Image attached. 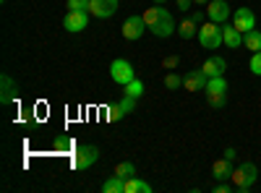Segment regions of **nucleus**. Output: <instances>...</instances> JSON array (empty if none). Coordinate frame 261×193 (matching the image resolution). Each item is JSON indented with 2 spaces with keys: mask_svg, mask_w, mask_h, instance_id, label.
<instances>
[{
  "mask_svg": "<svg viewBox=\"0 0 261 193\" xmlns=\"http://www.w3.org/2000/svg\"><path fill=\"white\" fill-rule=\"evenodd\" d=\"M256 178H258V167H256L253 162L241 164L238 170H232V175H230V180H232V185H235V190H238V193L251 190V185L256 183Z\"/></svg>",
  "mask_w": 261,
  "mask_h": 193,
  "instance_id": "1",
  "label": "nucleus"
},
{
  "mask_svg": "<svg viewBox=\"0 0 261 193\" xmlns=\"http://www.w3.org/2000/svg\"><path fill=\"white\" fill-rule=\"evenodd\" d=\"M199 42L201 47L206 50H217L222 45V24H214V21H204V24L199 26Z\"/></svg>",
  "mask_w": 261,
  "mask_h": 193,
  "instance_id": "2",
  "label": "nucleus"
},
{
  "mask_svg": "<svg viewBox=\"0 0 261 193\" xmlns=\"http://www.w3.org/2000/svg\"><path fill=\"white\" fill-rule=\"evenodd\" d=\"M97 159H99V149L92 146V144H84V146L76 149V154L71 157V167L81 173V170H89Z\"/></svg>",
  "mask_w": 261,
  "mask_h": 193,
  "instance_id": "3",
  "label": "nucleus"
},
{
  "mask_svg": "<svg viewBox=\"0 0 261 193\" xmlns=\"http://www.w3.org/2000/svg\"><path fill=\"white\" fill-rule=\"evenodd\" d=\"M110 76H113V81L118 84V87H125V84H130L136 78V71H134V66H130L128 60L118 58V60L110 63Z\"/></svg>",
  "mask_w": 261,
  "mask_h": 193,
  "instance_id": "4",
  "label": "nucleus"
},
{
  "mask_svg": "<svg viewBox=\"0 0 261 193\" xmlns=\"http://www.w3.org/2000/svg\"><path fill=\"white\" fill-rule=\"evenodd\" d=\"M89 11H68L65 13V18H63V26L68 29L71 34H76V32H84L86 29V24H89Z\"/></svg>",
  "mask_w": 261,
  "mask_h": 193,
  "instance_id": "5",
  "label": "nucleus"
},
{
  "mask_svg": "<svg viewBox=\"0 0 261 193\" xmlns=\"http://www.w3.org/2000/svg\"><path fill=\"white\" fill-rule=\"evenodd\" d=\"M206 18L214 21V24H225V21L230 18L227 0H209V3H206Z\"/></svg>",
  "mask_w": 261,
  "mask_h": 193,
  "instance_id": "6",
  "label": "nucleus"
},
{
  "mask_svg": "<svg viewBox=\"0 0 261 193\" xmlns=\"http://www.w3.org/2000/svg\"><path fill=\"white\" fill-rule=\"evenodd\" d=\"M146 29H149V26H146L144 16H128L125 24H123V37L134 42V39H141V34H144Z\"/></svg>",
  "mask_w": 261,
  "mask_h": 193,
  "instance_id": "7",
  "label": "nucleus"
},
{
  "mask_svg": "<svg viewBox=\"0 0 261 193\" xmlns=\"http://www.w3.org/2000/svg\"><path fill=\"white\" fill-rule=\"evenodd\" d=\"M232 26L241 32V34L251 32V29L256 26V16H253V11H251V8H238V11L232 13Z\"/></svg>",
  "mask_w": 261,
  "mask_h": 193,
  "instance_id": "8",
  "label": "nucleus"
},
{
  "mask_svg": "<svg viewBox=\"0 0 261 193\" xmlns=\"http://www.w3.org/2000/svg\"><path fill=\"white\" fill-rule=\"evenodd\" d=\"M118 11V0H89V13L94 18H110Z\"/></svg>",
  "mask_w": 261,
  "mask_h": 193,
  "instance_id": "9",
  "label": "nucleus"
},
{
  "mask_svg": "<svg viewBox=\"0 0 261 193\" xmlns=\"http://www.w3.org/2000/svg\"><path fill=\"white\" fill-rule=\"evenodd\" d=\"M206 73L199 68V71H188L186 76H183V87H186V92H204L206 89Z\"/></svg>",
  "mask_w": 261,
  "mask_h": 193,
  "instance_id": "10",
  "label": "nucleus"
},
{
  "mask_svg": "<svg viewBox=\"0 0 261 193\" xmlns=\"http://www.w3.org/2000/svg\"><path fill=\"white\" fill-rule=\"evenodd\" d=\"M201 71L206 73V78H214V76H225V71H227V63H225V58L214 55V58H209V60L204 63V68H201Z\"/></svg>",
  "mask_w": 261,
  "mask_h": 193,
  "instance_id": "11",
  "label": "nucleus"
},
{
  "mask_svg": "<svg viewBox=\"0 0 261 193\" xmlns=\"http://www.w3.org/2000/svg\"><path fill=\"white\" fill-rule=\"evenodd\" d=\"M230 175H232V159L220 157L212 164V178L214 180H230Z\"/></svg>",
  "mask_w": 261,
  "mask_h": 193,
  "instance_id": "12",
  "label": "nucleus"
},
{
  "mask_svg": "<svg viewBox=\"0 0 261 193\" xmlns=\"http://www.w3.org/2000/svg\"><path fill=\"white\" fill-rule=\"evenodd\" d=\"M141 16H144V21H146V26L151 29V26H154V24H160L162 18H167V16H170V11H167L165 6L154 3V6H151V8H146V11H144Z\"/></svg>",
  "mask_w": 261,
  "mask_h": 193,
  "instance_id": "13",
  "label": "nucleus"
},
{
  "mask_svg": "<svg viewBox=\"0 0 261 193\" xmlns=\"http://www.w3.org/2000/svg\"><path fill=\"white\" fill-rule=\"evenodd\" d=\"M172 32H178V26H175V21H172V16H167V18H162L160 21V24H154V26H151V34H154V37H170Z\"/></svg>",
  "mask_w": 261,
  "mask_h": 193,
  "instance_id": "14",
  "label": "nucleus"
},
{
  "mask_svg": "<svg viewBox=\"0 0 261 193\" xmlns=\"http://www.w3.org/2000/svg\"><path fill=\"white\" fill-rule=\"evenodd\" d=\"M222 39H225V45L232 47V50L243 45V34L238 32L235 26H225V24H222Z\"/></svg>",
  "mask_w": 261,
  "mask_h": 193,
  "instance_id": "15",
  "label": "nucleus"
},
{
  "mask_svg": "<svg viewBox=\"0 0 261 193\" xmlns=\"http://www.w3.org/2000/svg\"><path fill=\"white\" fill-rule=\"evenodd\" d=\"M178 34H180V39H191V37H199V24L188 16V18H183L180 24H178Z\"/></svg>",
  "mask_w": 261,
  "mask_h": 193,
  "instance_id": "16",
  "label": "nucleus"
},
{
  "mask_svg": "<svg viewBox=\"0 0 261 193\" xmlns=\"http://www.w3.org/2000/svg\"><path fill=\"white\" fill-rule=\"evenodd\" d=\"M0 81H3V97H0V102L8 104V102H13V97L18 94V87L13 84V78H11L8 73H3V78H0Z\"/></svg>",
  "mask_w": 261,
  "mask_h": 193,
  "instance_id": "17",
  "label": "nucleus"
},
{
  "mask_svg": "<svg viewBox=\"0 0 261 193\" xmlns=\"http://www.w3.org/2000/svg\"><path fill=\"white\" fill-rule=\"evenodd\" d=\"M102 193H125V178L113 175L102 183Z\"/></svg>",
  "mask_w": 261,
  "mask_h": 193,
  "instance_id": "18",
  "label": "nucleus"
},
{
  "mask_svg": "<svg viewBox=\"0 0 261 193\" xmlns=\"http://www.w3.org/2000/svg\"><path fill=\"white\" fill-rule=\"evenodd\" d=\"M125 193H151V185L146 183V180H141V178H128L125 180Z\"/></svg>",
  "mask_w": 261,
  "mask_h": 193,
  "instance_id": "19",
  "label": "nucleus"
},
{
  "mask_svg": "<svg viewBox=\"0 0 261 193\" xmlns=\"http://www.w3.org/2000/svg\"><path fill=\"white\" fill-rule=\"evenodd\" d=\"M243 45H246V50L258 52V50H261V32H258V29L246 32V34H243Z\"/></svg>",
  "mask_w": 261,
  "mask_h": 193,
  "instance_id": "20",
  "label": "nucleus"
},
{
  "mask_svg": "<svg viewBox=\"0 0 261 193\" xmlns=\"http://www.w3.org/2000/svg\"><path fill=\"white\" fill-rule=\"evenodd\" d=\"M204 92H206V94H225V92H227V81H225V76H214V78H209Z\"/></svg>",
  "mask_w": 261,
  "mask_h": 193,
  "instance_id": "21",
  "label": "nucleus"
},
{
  "mask_svg": "<svg viewBox=\"0 0 261 193\" xmlns=\"http://www.w3.org/2000/svg\"><path fill=\"white\" fill-rule=\"evenodd\" d=\"M53 146H55V152H60V154H68L71 149H73V141H71L68 136H58V139L53 141Z\"/></svg>",
  "mask_w": 261,
  "mask_h": 193,
  "instance_id": "22",
  "label": "nucleus"
},
{
  "mask_svg": "<svg viewBox=\"0 0 261 193\" xmlns=\"http://www.w3.org/2000/svg\"><path fill=\"white\" fill-rule=\"evenodd\" d=\"M115 175H120V178L128 180V178L136 175V167L130 164V162H118V164H115Z\"/></svg>",
  "mask_w": 261,
  "mask_h": 193,
  "instance_id": "23",
  "label": "nucleus"
},
{
  "mask_svg": "<svg viewBox=\"0 0 261 193\" xmlns=\"http://www.w3.org/2000/svg\"><path fill=\"white\" fill-rule=\"evenodd\" d=\"M123 89H125V94H128V97H136V99H139V97L144 94V84H141L139 78H134L130 84H125Z\"/></svg>",
  "mask_w": 261,
  "mask_h": 193,
  "instance_id": "24",
  "label": "nucleus"
},
{
  "mask_svg": "<svg viewBox=\"0 0 261 193\" xmlns=\"http://www.w3.org/2000/svg\"><path fill=\"white\" fill-rule=\"evenodd\" d=\"M120 118H125V110L120 107V102H115V104L107 107V120H110V123H118Z\"/></svg>",
  "mask_w": 261,
  "mask_h": 193,
  "instance_id": "25",
  "label": "nucleus"
},
{
  "mask_svg": "<svg viewBox=\"0 0 261 193\" xmlns=\"http://www.w3.org/2000/svg\"><path fill=\"white\" fill-rule=\"evenodd\" d=\"M206 102H209V107H217V110H220V107L227 104V92L225 94H206Z\"/></svg>",
  "mask_w": 261,
  "mask_h": 193,
  "instance_id": "26",
  "label": "nucleus"
},
{
  "mask_svg": "<svg viewBox=\"0 0 261 193\" xmlns=\"http://www.w3.org/2000/svg\"><path fill=\"white\" fill-rule=\"evenodd\" d=\"M165 87H167V89H180V87H183V76L167 73V76H165Z\"/></svg>",
  "mask_w": 261,
  "mask_h": 193,
  "instance_id": "27",
  "label": "nucleus"
},
{
  "mask_svg": "<svg viewBox=\"0 0 261 193\" xmlns=\"http://www.w3.org/2000/svg\"><path fill=\"white\" fill-rule=\"evenodd\" d=\"M65 8L68 11H89V0H68Z\"/></svg>",
  "mask_w": 261,
  "mask_h": 193,
  "instance_id": "28",
  "label": "nucleus"
},
{
  "mask_svg": "<svg viewBox=\"0 0 261 193\" xmlns=\"http://www.w3.org/2000/svg\"><path fill=\"white\" fill-rule=\"evenodd\" d=\"M251 73H256V76H261V50L251 55Z\"/></svg>",
  "mask_w": 261,
  "mask_h": 193,
  "instance_id": "29",
  "label": "nucleus"
},
{
  "mask_svg": "<svg viewBox=\"0 0 261 193\" xmlns=\"http://www.w3.org/2000/svg\"><path fill=\"white\" fill-rule=\"evenodd\" d=\"M180 63V58L178 55H167V58H162V68H167V71H172Z\"/></svg>",
  "mask_w": 261,
  "mask_h": 193,
  "instance_id": "30",
  "label": "nucleus"
},
{
  "mask_svg": "<svg viewBox=\"0 0 261 193\" xmlns=\"http://www.w3.org/2000/svg\"><path fill=\"white\" fill-rule=\"evenodd\" d=\"M232 188H235V185H230L227 180H220V183L214 185V193H230Z\"/></svg>",
  "mask_w": 261,
  "mask_h": 193,
  "instance_id": "31",
  "label": "nucleus"
},
{
  "mask_svg": "<svg viewBox=\"0 0 261 193\" xmlns=\"http://www.w3.org/2000/svg\"><path fill=\"white\" fill-rule=\"evenodd\" d=\"M191 18H193V21H196V24H199V26H201V24H204V11H201V8H196V11L191 13Z\"/></svg>",
  "mask_w": 261,
  "mask_h": 193,
  "instance_id": "32",
  "label": "nucleus"
},
{
  "mask_svg": "<svg viewBox=\"0 0 261 193\" xmlns=\"http://www.w3.org/2000/svg\"><path fill=\"white\" fill-rule=\"evenodd\" d=\"M191 6H193V0H178V8L180 11H191Z\"/></svg>",
  "mask_w": 261,
  "mask_h": 193,
  "instance_id": "33",
  "label": "nucleus"
},
{
  "mask_svg": "<svg viewBox=\"0 0 261 193\" xmlns=\"http://www.w3.org/2000/svg\"><path fill=\"white\" fill-rule=\"evenodd\" d=\"M225 157L227 159H235V149H225Z\"/></svg>",
  "mask_w": 261,
  "mask_h": 193,
  "instance_id": "34",
  "label": "nucleus"
},
{
  "mask_svg": "<svg viewBox=\"0 0 261 193\" xmlns=\"http://www.w3.org/2000/svg\"><path fill=\"white\" fill-rule=\"evenodd\" d=\"M193 3H196V6H206V3H209V0H193Z\"/></svg>",
  "mask_w": 261,
  "mask_h": 193,
  "instance_id": "35",
  "label": "nucleus"
},
{
  "mask_svg": "<svg viewBox=\"0 0 261 193\" xmlns=\"http://www.w3.org/2000/svg\"><path fill=\"white\" fill-rule=\"evenodd\" d=\"M154 3H160V6H165V0H154Z\"/></svg>",
  "mask_w": 261,
  "mask_h": 193,
  "instance_id": "36",
  "label": "nucleus"
}]
</instances>
